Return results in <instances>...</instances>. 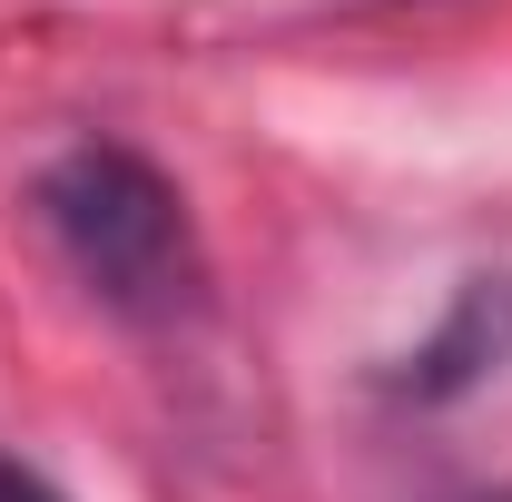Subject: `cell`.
<instances>
[{"label": "cell", "mask_w": 512, "mask_h": 502, "mask_svg": "<svg viewBox=\"0 0 512 502\" xmlns=\"http://www.w3.org/2000/svg\"><path fill=\"white\" fill-rule=\"evenodd\" d=\"M40 217L60 237L69 276L128 325H178L207 296V256H197V217L138 148L79 138L69 158L40 168Z\"/></svg>", "instance_id": "obj_1"}, {"label": "cell", "mask_w": 512, "mask_h": 502, "mask_svg": "<svg viewBox=\"0 0 512 502\" xmlns=\"http://www.w3.org/2000/svg\"><path fill=\"white\" fill-rule=\"evenodd\" d=\"M503 355H512V276H463L453 315L394 365V394H414V404H453V394H473V384L493 375Z\"/></svg>", "instance_id": "obj_2"}, {"label": "cell", "mask_w": 512, "mask_h": 502, "mask_svg": "<svg viewBox=\"0 0 512 502\" xmlns=\"http://www.w3.org/2000/svg\"><path fill=\"white\" fill-rule=\"evenodd\" d=\"M483 502H512V493H483Z\"/></svg>", "instance_id": "obj_4"}, {"label": "cell", "mask_w": 512, "mask_h": 502, "mask_svg": "<svg viewBox=\"0 0 512 502\" xmlns=\"http://www.w3.org/2000/svg\"><path fill=\"white\" fill-rule=\"evenodd\" d=\"M0 502H69L60 483H40L30 463H0Z\"/></svg>", "instance_id": "obj_3"}]
</instances>
